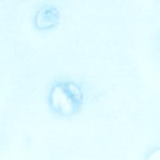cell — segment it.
Here are the masks:
<instances>
[{"mask_svg":"<svg viewBox=\"0 0 160 160\" xmlns=\"http://www.w3.org/2000/svg\"><path fill=\"white\" fill-rule=\"evenodd\" d=\"M80 101V92L73 84L58 85L51 92V102L56 110L62 113H69L77 107V102Z\"/></svg>","mask_w":160,"mask_h":160,"instance_id":"cell-1","label":"cell"}]
</instances>
